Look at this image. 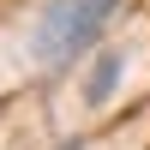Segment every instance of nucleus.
<instances>
[{"mask_svg": "<svg viewBox=\"0 0 150 150\" xmlns=\"http://www.w3.org/2000/svg\"><path fill=\"white\" fill-rule=\"evenodd\" d=\"M114 6L120 0H48L42 18H36V60L66 66L72 54H84L96 42V30L114 18Z\"/></svg>", "mask_w": 150, "mask_h": 150, "instance_id": "1", "label": "nucleus"}, {"mask_svg": "<svg viewBox=\"0 0 150 150\" xmlns=\"http://www.w3.org/2000/svg\"><path fill=\"white\" fill-rule=\"evenodd\" d=\"M114 78H120V54H102V60H96V72H90V84H84V102H108Z\"/></svg>", "mask_w": 150, "mask_h": 150, "instance_id": "2", "label": "nucleus"}, {"mask_svg": "<svg viewBox=\"0 0 150 150\" xmlns=\"http://www.w3.org/2000/svg\"><path fill=\"white\" fill-rule=\"evenodd\" d=\"M72 150H78V144H72Z\"/></svg>", "mask_w": 150, "mask_h": 150, "instance_id": "3", "label": "nucleus"}]
</instances>
